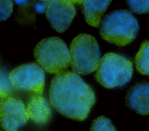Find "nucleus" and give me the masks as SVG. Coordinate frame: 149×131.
Wrapping results in <instances>:
<instances>
[{
    "label": "nucleus",
    "instance_id": "6e6552de",
    "mask_svg": "<svg viewBox=\"0 0 149 131\" xmlns=\"http://www.w3.org/2000/svg\"><path fill=\"white\" fill-rule=\"evenodd\" d=\"M76 14V9L71 1H49L45 15L52 27L63 32L69 27Z\"/></svg>",
    "mask_w": 149,
    "mask_h": 131
},
{
    "label": "nucleus",
    "instance_id": "7ed1b4c3",
    "mask_svg": "<svg viewBox=\"0 0 149 131\" xmlns=\"http://www.w3.org/2000/svg\"><path fill=\"white\" fill-rule=\"evenodd\" d=\"M34 56L43 70L51 74L64 71L70 64V50L59 37L42 39L36 45Z\"/></svg>",
    "mask_w": 149,
    "mask_h": 131
},
{
    "label": "nucleus",
    "instance_id": "2eb2a0df",
    "mask_svg": "<svg viewBox=\"0 0 149 131\" xmlns=\"http://www.w3.org/2000/svg\"><path fill=\"white\" fill-rule=\"evenodd\" d=\"M129 8L136 13H146L149 12V1H127Z\"/></svg>",
    "mask_w": 149,
    "mask_h": 131
},
{
    "label": "nucleus",
    "instance_id": "f03ea898",
    "mask_svg": "<svg viewBox=\"0 0 149 131\" xmlns=\"http://www.w3.org/2000/svg\"><path fill=\"white\" fill-rule=\"evenodd\" d=\"M139 30L137 19L129 11L119 10L107 14L100 27L101 37L108 42L125 46L136 37Z\"/></svg>",
    "mask_w": 149,
    "mask_h": 131
},
{
    "label": "nucleus",
    "instance_id": "f8f14e48",
    "mask_svg": "<svg viewBox=\"0 0 149 131\" xmlns=\"http://www.w3.org/2000/svg\"><path fill=\"white\" fill-rule=\"evenodd\" d=\"M136 68L143 75H149V41L143 42L135 57Z\"/></svg>",
    "mask_w": 149,
    "mask_h": 131
},
{
    "label": "nucleus",
    "instance_id": "f3484780",
    "mask_svg": "<svg viewBox=\"0 0 149 131\" xmlns=\"http://www.w3.org/2000/svg\"><path fill=\"white\" fill-rule=\"evenodd\" d=\"M48 2H44V3H37L35 5V9L38 12H43L45 10H46L47 7Z\"/></svg>",
    "mask_w": 149,
    "mask_h": 131
},
{
    "label": "nucleus",
    "instance_id": "f257e3e1",
    "mask_svg": "<svg viewBox=\"0 0 149 131\" xmlns=\"http://www.w3.org/2000/svg\"><path fill=\"white\" fill-rule=\"evenodd\" d=\"M51 105L66 117L83 121L95 102L92 88L80 75L72 71H62L52 80L49 89Z\"/></svg>",
    "mask_w": 149,
    "mask_h": 131
},
{
    "label": "nucleus",
    "instance_id": "9b49d317",
    "mask_svg": "<svg viewBox=\"0 0 149 131\" xmlns=\"http://www.w3.org/2000/svg\"><path fill=\"white\" fill-rule=\"evenodd\" d=\"M81 2L82 10L86 22L93 27H98L104 13L111 1L85 0Z\"/></svg>",
    "mask_w": 149,
    "mask_h": 131
},
{
    "label": "nucleus",
    "instance_id": "ddd939ff",
    "mask_svg": "<svg viewBox=\"0 0 149 131\" xmlns=\"http://www.w3.org/2000/svg\"><path fill=\"white\" fill-rule=\"evenodd\" d=\"M9 75L3 69L0 68V100L10 97L13 89Z\"/></svg>",
    "mask_w": 149,
    "mask_h": 131
},
{
    "label": "nucleus",
    "instance_id": "9d476101",
    "mask_svg": "<svg viewBox=\"0 0 149 131\" xmlns=\"http://www.w3.org/2000/svg\"><path fill=\"white\" fill-rule=\"evenodd\" d=\"M26 111L29 117L39 125L45 124L51 117V109L48 102L40 94L31 98L27 105Z\"/></svg>",
    "mask_w": 149,
    "mask_h": 131
},
{
    "label": "nucleus",
    "instance_id": "dca6fc26",
    "mask_svg": "<svg viewBox=\"0 0 149 131\" xmlns=\"http://www.w3.org/2000/svg\"><path fill=\"white\" fill-rule=\"evenodd\" d=\"M13 11V2L11 1H0V21L9 17Z\"/></svg>",
    "mask_w": 149,
    "mask_h": 131
},
{
    "label": "nucleus",
    "instance_id": "20e7f679",
    "mask_svg": "<svg viewBox=\"0 0 149 131\" xmlns=\"http://www.w3.org/2000/svg\"><path fill=\"white\" fill-rule=\"evenodd\" d=\"M133 71L130 60L120 54L108 53L101 59L95 78L105 88H113L129 82Z\"/></svg>",
    "mask_w": 149,
    "mask_h": 131
},
{
    "label": "nucleus",
    "instance_id": "39448f33",
    "mask_svg": "<svg viewBox=\"0 0 149 131\" xmlns=\"http://www.w3.org/2000/svg\"><path fill=\"white\" fill-rule=\"evenodd\" d=\"M70 55L73 70L82 75L97 70L101 60L97 40L92 35L86 34H79L72 40Z\"/></svg>",
    "mask_w": 149,
    "mask_h": 131
},
{
    "label": "nucleus",
    "instance_id": "4468645a",
    "mask_svg": "<svg viewBox=\"0 0 149 131\" xmlns=\"http://www.w3.org/2000/svg\"><path fill=\"white\" fill-rule=\"evenodd\" d=\"M90 131H116L111 120L104 116L95 119L91 125Z\"/></svg>",
    "mask_w": 149,
    "mask_h": 131
},
{
    "label": "nucleus",
    "instance_id": "423d86ee",
    "mask_svg": "<svg viewBox=\"0 0 149 131\" xmlns=\"http://www.w3.org/2000/svg\"><path fill=\"white\" fill-rule=\"evenodd\" d=\"M9 77L13 87L21 90L33 92L41 94L45 83L43 68L36 63L21 65L9 74Z\"/></svg>",
    "mask_w": 149,
    "mask_h": 131
},
{
    "label": "nucleus",
    "instance_id": "1a4fd4ad",
    "mask_svg": "<svg viewBox=\"0 0 149 131\" xmlns=\"http://www.w3.org/2000/svg\"><path fill=\"white\" fill-rule=\"evenodd\" d=\"M127 105L141 115L149 114V83L136 84L128 92L126 97Z\"/></svg>",
    "mask_w": 149,
    "mask_h": 131
},
{
    "label": "nucleus",
    "instance_id": "0eeeda50",
    "mask_svg": "<svg viewBox=\"0 0 149 131\" xmlns=\"http://www.w3.org/2000/svg\"><path fill=\"white\" fill-rule=\"evenodd\" d=\"M23 102L9 97L0 102V124L6 131H17L29 120Z\"/></svg>",
    "mask_w": 149,
    "mask_h": 131
}]
</instances>
